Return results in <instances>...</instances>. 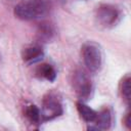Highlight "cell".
<instances>
[{"mask_svg":"<svg viewBox=\"0 0 131 131\" xmlns=\"http://www.w3.org/2000/svg\"><path fill=\"white\" fill-rule=\"evenodd\" d=\"M25 115L26 117L28 118V120L32 123H39L40 119H41V112L40 110L34 105V104H31V105H28L25 110Z\"/></svg>","mask_w":131,"mask_h":131,"instance_id":"10","label":"cell"},{"mask_svg":"<svg viewBox=\"0 0 131 131\" xmlns=\"http://www.w3.org/2000/svg\"><path fill=\"white\" fill-rule=\"evenodd\" d=\"M21 56L26 62L32 63V62H35V61L40 60L42 58L43 50L39 45H31V46L26 47L23 50Z\"/></svg>","mask_w":131,"mask_h":131,"instance_id":"6","label":"cell"},{"mask_svg":"<svg viewBox=\"0 0 131 131\" xmlns=\"http://www.w3.org/2000/svg\"><path fill=\"white\" fill-rule=\"evenodd\" d=\"M130 78L127 77L126 79L123 80L122 83V95L124 97V99L129 103L130 101Z\"/></svg>","mask_w":131,"mask_h":131,"instance_id":"12","label":"cell"},{"mask_svg":"<svg viewBox=\"0 0 131 131\" xmlns=\"http://www.w3.org/2000/svg\"><path fill=\"white\" fill-rule=\"evenodd\" d=\"M82 56L85 66L90 72H98L102 66V54L98 45L86 43L82 47Z\"/></svg>","mask_w":131,"mask_h":131,"instance_id":"2","label":"cell"},{"mask_svg":"<svg viewBox=\"0 0 131 131\" xmlns=\"http://www.w3.org/2000/svg\"><path fill=\"white\" fill-rule=\"evenodd\" d=\"M53 34V29L50 26V24H42L38 30V35L40 36V39H50V37Z\"/></svg>","mask_w":131,"mask_h":131,"instance_id":"11","label":"cell"},{"mask_svg":"<svg viewBox=\"0 0 131 131\" xmlns=\"http://www.w3.org/2000/svg\"><path fill=\"white\" fill-rule=\"evenodd\" d=\"M61 114H62V107L57 97L52 94L47 95L43 100L41 118L48 121L60 116Z\"/></svg>","mask_w":131,"mask_h":131,"instance_id":"4","label":"cell"},{"mask_svg":"<svg viewBox=\"0 0 131 131\" xmlns=\"http://www.w3.org/2000/svg\"><path fill=\"white\" fill-rule=\"evenodd\" d=\"M124 122H125V125L127 126V128H131V123H130V114H127V116H126V118H125V120H124Z\"/></svg>","mask_w":131,"mask_h":131,"instance_id":"13","label":"cell"},{"mask_svg":"<svg viewBox=\"0 0 131 131\" xmlns=\"http://www.w3.org/2000/svg\"><path fill=\"white\" fill-rule=\"evenodd\" d=\"M37 75L41 78H44L50 82L54 81L56 78V73L55 70L52 68V66L48 63H42L37 68Z\"/></svg>","mask_w":131,"mask_h":131,"instance_id":"9","label":"cell"},{"mask_svg":"<svg viewBox=\"0 0 131 131\" xmlns=\"http://www.w3.org/2000/svg\"><path fill=\"white\" fill-rule=\"evenodd\" d=\"M49 11L47 0H26L14 7V14L23 20H33L45 15Z\"/></svg>","mask_w":131,"mask_h":131,"instance_id":"1","label":"cell"},{"mask_svg":"<svg viewBox=\"0 0 131 131\" xmlns=\"http://www.w3.org/2000/svg\"><path fill=\"white\" fill-rule=\"evenodd\" d=\"M95 122V127H89L88 129H107L111 126L112 123V115L110 110L104 108L101 112H99L98 114H96L95 120L93 121Z\"/></svg>","mask_w":131,"mask_h":131,"instance_id":"7","label":"cell"},{"mask_svg":"<svg viewBox=\"0 0 131 131\" xmlns=\"http://www.w3.org/2000/svg\"><path fill=\"white\" fill-rule=\"evenodd\" d=\"M77 110H78V113L80 114L81 118L84 121L90 123L95 120L97 113L94 110H92L90 106H88L87 104H85L83 102H77Z\"/></svg>","mask_w":131,"mask_h":131,"instance_id":"8","label":"cell"},{"mask_svg":"<svg viewBox=\"0 0 131 131\" xmlns=\"http://www.w3.org/2000/svg\"><path fill=\"white\" fill-rule=\"evenodd\" d=\"M73 86L78 94V96L82 99H87L92 91V83L89 76L82 70L75 72L73 77Z\"/></svg>","mask_w":131,"mask_h":131,"instance_id":"3","label":"cell"},{"mask_svg":"<svg viewBox=\"0 0 131 131\" xmlns=\"http://www.w3.org/2000/svg\"><path fill=\"white\" fill-rule=\"evenodd\" d=\"M119 15H120L119 10L115 6H112L108 4L99 6L96 13L98 23L104 27H108L116 24L117 19L119 18Z\"/></svg>","mask_w":131,"mask_h":131,"instance_id":"5","label":"cell"}]
</instances>
